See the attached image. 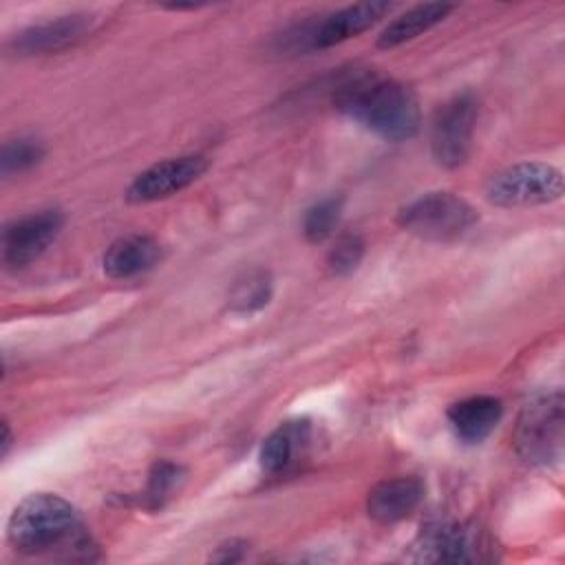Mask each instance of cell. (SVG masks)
<instances>
[{
  "label": "cell",
  "mask_w": 565,
  "mask_h": 565,
  "mask_svg": "<svg viewBox=\"0 0 565 565\" xmlns=\"http://www.w3.org/2000/svg\"><path fill=\"white\" fill-rule=\"evenodd\" d=\"M563 424L561 391L541 393L525 402L514 430V444L521 459L541 468L556 466L563 457Z\"/></svg>",
  "instance_id": "cell-3"
},
{
  "label": "cell",
  "mask_w": 565,
  "mask_h": 565,
  "mask_svg": "<svg viewBox=\"0 0 565 565\" xmlns=\"http://www.w3.org/2000/svg\"><path fill=\"white\" fill-rule=\"evenodd\" d=\"M386 11H391L388 2H358L342 7L320 22L302 24V44L305 51L316 49H329L335 46L349 38H355L358 33L366 31L371 24H375Z\"/></svg>",
  "instance_id": "cell-9"
},
{
  "label": "cell",
  "mask_w": 565,
  "mask_h": 565,
  "mask_svg": "<svg viewBox=\"0 0 565 565\" xmlns=\"http://www.w3.org/2000/svg\"><path fill=\"white\" fill-rule=\"evenodd\" d=\"M205 170L207 159L203 154H183L152 163L130 181L126 199L130 203H152L168 199L194 183Z\"/></svg>",
  "instance_id": "cell-8"
},
{
  "label": "cell",
  "mask_w": 565,
  "mask_h": 565,
  "mask_svg": "<svg viewBox=\"0 0 565 565\" xmlns=\"http://www.w3.org/2000/svg\"><path fill=\"white\" fill-rule=\"evenodd\" d=\"M179 481H181V468L177 463L157 461L148 472V486L143 492V501L150 508L161 505L170 497V492L179 486Z\"/></svg>",
  "instance_id": "cell-21"
},
{
  "label": "cell",
  "mask_w": 565,
  "mask_h": 565,
  "mask_svg": "<svg viewBox=\"0 0 565 565\" xmlns=\"http://www.w3.org/2000/svg\"><path fill=\"white\" fill-rule=\"evenodd\" d=\"M2 430H4V435H2V457H7L9 448H11V430H9L7 422H2Z\"/></svg>",
  "instance_id": "cell-23"
},
{
  "label": "cell",
  "mask_w": 565,
  "mask_h": 565,
  "mask_svg": "<svg viewBox=\"0 0 565 565\" xmlns=\"http://www.w3.org/2000/svg\"><path fill=\"white\" fill-rule=\"evenodd\" d=\"M90 24H93V15L88 13L60 15L55 20L31 24L24 31H20L11 40V49L20 55L55 53L79 42L90 31Z\"/></svg>",
  "instance_id": "cell-11"
},
{
  "label": "cell",
  "mask_w": 565,
  "mask_h": 565,
  "mask_svg": "<svg viewBox=\"0 0 565 565\" xmlns=\"http://www.w3.org/2000/svg\"><path fill=\"white\" fill-rule=\"evenodd\" d=\"M161 258V245L148 234H128L110 243L102 265L110 278H132L152 269Z\"/></svg>",
  "instance_id": "cell-14"
},
{
  "label": "cell",
  "mask_w": 565,
  "mask_h": 565,
  "mask_svg": "<svg viewBox=\"0 0 565 565\" xmlns=\"http://www.w3.org/2000/svg\"><path fill=\"white\" fill-rule=\"evenodd\" d=\"M452 9H455L452 4H444V2L417 4L384 26V31L377 35V46L395 49L408 40H415L417 35L439 24Z\"/></svg>",
  "instance_id": "cell-15"
},
{
  "label": "cell",
  "mask_w": 565,
  "mask_h": 565,
  "mask_svg": "<svg viewBox=\"0 0 565 565\" xmlns=\"http://www.w3.org/2000/svg\"><path fill=\"white\" fill-rule=\"evenodd\" d=\"M563 194V174L543 161H523L497 172L486 196L499 207H530L558 201Z\"/></svg>",
  "instance_id": "cell-5"
},
{
  "label": "cell",
  "mask_w": 565,
  "mask_h": 565,
  "mask_svg": "<svg viewBox=\"0 0 565 565\" xmlns=\"http://www.w3.org/2000/svg\"><path fill=\"white\" fill-rule=\"evenodd\" d=\"M307 439H309V422L307 419H289V422L280 424L260 444L258 463H260L263 472L276 475V472L285 470L294 461V455L300 450V446L307 444Z\"/></svg>",
  "instance_id": "cell-16"
},
{
  "label": "cell",
  "mask_w": 565,
  "mask_h": 565,
  "mask_svg": "<svg viewBox=\"0 0 565 565\" xmlns=\"http://www.w3.org/2000/svg\"><path fill=\"white\" fill-rule=\"evenodd\" d=\"M44 157V146L35 137L9 139L0 152V170L4 177L20 174L38 166Z\"/></svg>",
  "instance_id": "cell-19"
},
{
  "label": "cell",
  "mask_w": 565,
  "mask_h": 565,
  "mask_svg": "<svg viewBox=\"0 0 565 565\" xmlns=\"http://www.w3.org/2000/svg\"><path fill=\"white\" fill-rule=\"evenodd\" d=\"M271 298V274L263 267L238 276L227 294V305L236 313H252L263 309Z\"/></svg>",
  "instance_id": "cell-17"
},
{
  "label": "cell",
  "mask_w": 565,
  "mask_h": 565,
  "mask_svg": "<svg viewBox=\"0 0 565 565\" xmlns=\"http://www.w3.org/2000/svg\"><path fill=\"white\" fill-rule=\"evenodd\" d=\"M340 113L386 141H406L417 135L422 115L411 86L373 73L342 79L333 93Z\"/></svg>",
  "instance_id": "cell-1"
},
{
  "label": "cell",
  "mask_w": 565,
  "mask_h": 565,
  "mask_svg": "<svg viewBox=\"0 0 565 565\" xmlns=\"http://www.w3.org/2000/svg\"><path fill=\"white\" fill-rule=\"evenodd\" d=\"M342 210H344V199L340 194H331L316 201L305 212V218H302V232L307 241L322 243L324 238H329L342 218Z\"/></svg>",
  "instance_id": "cell-18"
},
{
  "label": "cell",
  "mask_w": 565,
  "mask_h": 565,
  "mask_svg": "<svg viewBox=\"0 0 565 565\" xmlns=\"http://www.w3.org/2000/svg\"><path fill=\"white\" fill-rule=\"evenodd\" d=\"M7 539L24 554H46L53 550L88 554L90 550L77 510L51 492H33L15 505L7 523Z\"/></svg>",
  "instance_id": "cell-2"
},
{
  "label": "cell",
  "mask_w": 565,
  "mask_h": 565,
  "mask_svg": "<svg viewBox=\"0 0 565 565\" xmlns=\"http://www.w3.org/2000/svg\"><path fill=\"white\" fill-rule=\"evenodd\" d=\"M503 415V404L492 395H472L455 402L446 417L455 435L466 444L483 441L499 424Z\"/></svg>",
  "instance_id": "cell-13"
},
{
  "label": "cell",
  "mask_w": 565,
  "mask_h": 565,
  "mask_svg": "<svg viewBox=\"0 0 565 565\" xmlns=\"http://www.w3.org/2000/svg\"><path fill=\"white\" fill-rule=\"evenodd\" d=\"M245 547H247L245 541L230 539V541L221 543V545L216 547V552H214L210 558L216 561V563H234V561H241V558H243Z\"/></svg>",
  "instance_id": "cell-22"
},
{
  "label": "cell",
  "mask_w": 565,
  "mask_h": 565,
  "mask_svg": "<svg viewBox=\"0 0 565 565\" xmlns=\"http://www.w3.org/2000/svg\"><path fill=\"white\" fill-rule=\"evenodd\" d=\"M477 121V99L472 93H459L444 102L430 124V152L441 168H459L472 150Z\"/></svg>",
  "instance_id": "cell-6"
},
{
  "label": "cell",
  "mask_w": 565,
  "mask_h": 565,
  "mask_svg": "<svg viewBox=\"0 0 565 565\" xmlns=\"http://www.w3.org/2000/svg\"><path fill=\"white\" fill-rule=\"evenodd\" d=\"M477 218L475 207L452 192L422 194L406 203L397 214L402 230L428 243L459 241Z\"/></svg>",
  "instance_id": "cell-4"
},
{
  "label": "cell",
  "mask_w": 565,
  "mask_h": 565,
  "mask_svg": "<svg viewBox=\"0 0 565 565\" xmlns=\"http://www.w3.org/2000/svg\"><path fill=\"white\" fill-rule=\"evenodd\" d=\"M64 225L60 210L49 207L31 212L4 225L2 230V260L9 267H24L40 258L57 238Z\"/></svg>",
  "instance_id": "cell-7"
},
{
  "label": "cell",
  "mask_w": 565,
  "mask_h": 565,
  "mask_svg": "<svg viewBox=\"0 0 565 565\" xmlns=\"http://www.w3.org/2000/svg\"><path fill=\"white\" fill-rule=\"evenodd\" d=\"M424 499V483L417 477H393L380 481L366 499V512L382 525H393L411 516Z\"/></svg>",
  "instance_id": "cell-12"
},
{
  "label": "cell",
  "mask_w": 565,
  "mask_h": 565,
  "mask_svg": "<svg viewBox=\"0 0 565 565\" xmlns=\"http://www.w3.org/2000/svg\"><path fill=\"white\" fill-rule=\"evenodd\" d=\"M422 561L441 563H470L481 558L488 550L483 547L481 532L470 523H439L419 536L415 547Z\"/></svg>",
  "instance_id": "cell-10"
},
{
  "label": "cell",
  "mask_w": 565,
  "mask_h": 565,
  "mask_svg": "<svg viewBox=\"0 0 565 565\" xmlns=\"http://www.w3.org/2000/svg\"><path fill=\"white\" fill-rule=\"evenodd\" d=\"M364 238L360 234H342L335 238L333 247L327 254V265L331 269V274L335 276H349L351 271L358 269V265L364 258Z\"/></svg>",
  "instance_id": "cell-20"
}]
</instances>
